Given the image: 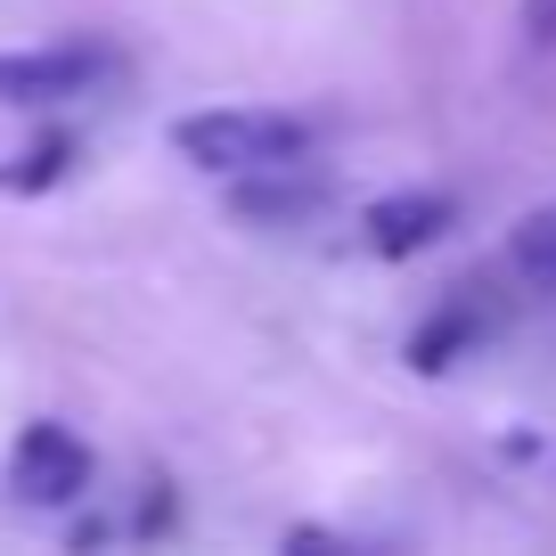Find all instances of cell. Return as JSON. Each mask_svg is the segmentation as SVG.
Returning <instances> with one entry per match:
<instances>
[{
    "label": "cell",
    "instance_id": "obj_1",
    "mask_svg": "<svg viewBox=\"0 0 556 556\" xmlns=\"http://www.w3.org/2000/svg\"><path fill=\"white\" fill-rule=\"evenodd\" d=\"M173 148L197 173H270V164H303L312 156V123L303 115H270V106H213V115H180Z\"/></svg>",
    "mask_w": 556,
    "mask_h": 556
},
{
    "label": "cell",
    "instance_id": "obj_2",
    "mask_svg": "<svg viewBox=\"0 0 556 556\" xmlns=\"http://www.w3.org/2000/svg\"><path fill=\"white\" fill-rule=\"evenodd\" d=\"M123 58L106 41H50V50H0V106H66L115 83Z\"/></svg>",
    "mask_w": 556,
    "mask_h": 556
},
{
    "label": "cell",
    "instance_id": "obj_3",
    "mask_svg": "<svg viewBox=\"0 0 556 556\" xmlns=\"http://www.w3.org/2000/svg\"><path fill=\"white\" fill-rule=\"evenodd\" d=\"M83 483H90V451L66 434V426H25L17 434V451H9V491H17L25 507H66V500H83Z\"/></svg>",
    "mask_w": 556,
    "mask_h": 556
},
{
    "label": "cell",
    "instance_id": "obj_4",
    "mask_svg": "<svg viewBox=\"0 0 556 556\" xmlns=\"http://www.w3.org/2000/svg\"><path fill=\"white\" fill-rule=\"evenodd\" d=\"M451 222H458V205H451L442 189H401V197H377V205L361 213L368 245H377L384 262H409V254H426V245H434Z\"/></svg>",
    "mask_w": 556,
    "mask_h": 556
},
{
    "label": "cell",
    "instance_id": "obj_5",
    "mask_svg": "<svg viewBox=\"0 0 556 556\" xmlns=\"http://www.w3.org/2000/svg\"><path fill=\"white\" fill-rule=\"evenodd\" d=\"M229 213L238 222H270V229H295L312 213H328V180H312L303 164H270V173H238L229 189Z\"/></svg>",
    "mask_w": 556,
    "mask_h": 556
},
{
    "label": "cell",
    "instance_id": "obj_6",
    "mask_svg": "<svg viewBox=\"0 0 556 556\" xmlns=\"http://www.w3.org/2000/svg\"><path fill=\"white\" fill-rule=\"evenodd\" d=\"M467 344H483V312H475V303H442V312L409 336V368L417 377H442Z\"/></svg>",
    "mask_w": 556,
    "mask_h": 556
},
{
    "label": "cell",
    "instance_id": "obj_7",
    "mask_svg": "<svg viewBox=\"0 0 556 556\" xmlns=\"http://www.w3.org/2000/svg\"><path fill=\"white\" fill-rule=\"evenodd\" d=\"M74 131H50V139H34V148H17V156L0 164V189L9 197H41V189H58V180L74 173Z\"/></svg>",
    "mask_w": 556,
    "mask_h": 556
},
{
    "label": "cell",
    "instance_id": "obj_8",
    "mask_svg": "<svg viewBox=\"0 0 556 556\" xmlns=\"http://www.w3.org/2000/svg\"><path fill=\"white\" fill-rule=\"evenodd\" d=\"M507 262L523 270V287H540V295H556V205L523 213L516 229H507Z\"/></svg>",
    "mask_w": 556,
    "mask_h": 556
},
{
    "label": "cell",
    "instance_id": "obj_9",
    "mask_svg": "<svg viewBox=\"0 0 556 556\" xmlns=\"http://www.w3.org/2000/svg\"><path fill=\"white\" fill-rule=\"evenodd\" d=\"M523 34H532L540 50H556V0H523Z\"/></svg>",
    "mask_w": 556,
    "mask_h": 556
}]
</instances>
